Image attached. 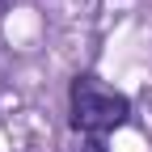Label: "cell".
<instances>
[{
    "label": "cell",
    "instance_id": "1",
    "mask_svg": "<svg viewBox=\"0 0 152 152\" xmlns=\"http://www.w3.org/2000/svg\"><path fill=\"white\" fill-rule=\"evenodd\" d=\"M72 127L85 131V135H102V131H114L131 118V102L123 93H114L106 85H97L93 76H76L72 89Z\"/></svg>",
    "mask_w": 152,
    "mask_h": 152
},
{
    "label": "cell",
    "instance_id": "2",
    "mask_svg": "<svg viewBox=\"0 0 152 152\" xmlns=\"http://www.w3.org/2000/svg\"><path fill=\"white\" fill-rule=\"evenodd\" d=\"M80 152H106V144H102V140H97V135H89V140H85V144H80Z\"/></svg>",
    "mask_w": 152,
    "mask_h": 152
},
{
    "label": "cell",
    "instance_id": "3",
    "mask_svg": "<svg viewBox=\"0 0 152 152\" xmlns=\"http://www.w3.org/2000/svg\"><path fill=\"white\" fill-rule=\"evenodd\" d=\"M4 4H9V0H0V9H4Z\"/></svg>",
    "mask_w": 152,
    "mask_h": 152
}]
</instances>
